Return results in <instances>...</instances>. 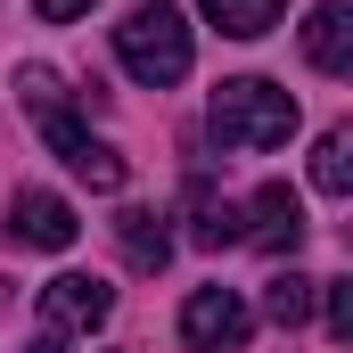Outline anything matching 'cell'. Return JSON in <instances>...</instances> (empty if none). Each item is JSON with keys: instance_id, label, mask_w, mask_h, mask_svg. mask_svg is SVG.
<instances>
[{"instance_id": "10", "label": "cell", "mask_w": 353, "mask_h": 353, "mask_svg": "<svg viewBox=\"0 0 353 353\" xmlns=\"http://www.w3.org/2000/svg\"><path fill=\"white\" fill-rule=\"evenodd\" d=\"M197 8H205V25L230 33V41H263L271 25H279V0H197Z\"/></svg>"}, {"instance_id": "12", "label": "cell", "mask_w": 353, "mask_h": 353, "mask_svg": "<svg viewBox=\"0 0 353 353\" xmlns=\"http://www.w3.org/2000/svg\"><path fill=\"white\" fill-rule=\"evenodd\" d=\"M263 312L279 321V329H304V312H312V279H304V271H279V279L263 288Z\"/></svg>"}, {"instance_id": "8", "label": "cell", "mask_w": 353, "mask_h": 353, "mask_svg": "<svg viewBox=\"0 0 353 353\" xmlns=\"http://www.w3.org/2000/svg\"><path fill=\"white\" fill-rule=\"evenodd\" d=\"M304 58H312L321 74H353V8L345 0H321V8L304 17Z\"/></svg>"}, {"instance_id": "14", "label": "cell", "mask_w": 353, "mask_h": 353, "mask_svg": "<svg viewBox=\"0 0 353 353\" xmlns=\"http://www.w3.org/2000/svg\"><path fill=\"white\" fill-rule=\"evenodd\" d=\"M321 312H329V337H353V279H312Z\"/></svg>"}, {"instance_id": "4", "label": "cell", "mask_w": 353, "mask_h": 353, "mask_svg": "<svg viewBox=\"0 0 353 353\" xmlns=\"http://www.w3.org/2000/svg\"><path fill=\"white\" fill-rule=\"evenodd\" d=\"M33 123H41L50 157H58V165H66L74 181H90V189H123V157H115V148H107L99 132H83V123H74L66 107H41Z\"/></svg>"}, {"instance_id": "16", "label": "cell", "mask_w": 353, "mask_h": 353, "mask_svg": "<svg viewBox=\"0 0 353 353\" xmlns=\"http://www.w3.org/2000/svg\"><path fill=\"white\" fill-rule=\"evenodd\" d=\"M25 353H66V337H58V329H41V337H33Z\"/></svg>"}, {"instance_id": "1", "label": "cell", "mask_w": 353, "mask_h": 353, "mask_svg": "<svg viewBox=\"0 0 353 353\" xmlns=\"http://www.w3.org/2000/svg\"><path fill=\"white\" fill-rule=\"evenodd\" d=\"M205 132L222 140V148H239V157H263V148H288V132H296V99L263 74H239V83L214 90V107H205Z\"/></svg>"}, {"instance_id": "3", "label": "cell", "mask_w": 353, "mask_h": 353, "mask_svg": "<svg viewBox=\"0 0 353 353\" xmlns=\"http://www.w3.org/2000/svg\"><path fill=\"white\" fill-rule=\"evenodd\" d=\"M255 337V312L239 304V288H197L181 304V345L189 353H239Z\"/></svg>"}, {"instance_id": "7", "label": "cell", "mask_w": 353, "mask_h": 353, "mask_svg": "<svg viewBox=\"0 0 353 353\" xmlns=\"http://www.w3.org/2000/svg\"><path fill=\"white\" fill-rule=\"evenodd\" d=\"M74 205L66 197H50V189H17V205H8V239H25V247H41V255H66L74 247Z\"/></svg>"}, {"instance_id": "6", "label": "cell", "mask_w": 353, "mask_h": 353, "mask_svg": "<svg viewBox=\"0 0 353 353\" xmlns=\"http://www.w3.org/2000/svg\"><path fill=\"white\" fill-rule=\"evenodd\" d=\"M239 239H255L263 255H296V247H304V197H296L288 181H263L255 205L239 214Z\"/></svg>"}, {"instance_id": "17", "label": "cell", "mask_w": 353, "mask_h": 353, "mask_svg": "<svg viewBox=\"0 0 353 353\" xmlns=\"http://www.w3.org/2000/svg\"><path fill=\"white\" fill-rule=\"evenodd\" d=\"M0 312H8V279H0Z\"/></svg>"}, {"instance_id": "5", "label": "cell", "mask_w": 353, "mask_h": 353, "mask_svg": "<svg viewBox=\"0 0 353 353\" xmlns=\"http://www.w3.org/2000/svg\"><path fill=\"white\" fill-rule=\"evenodd\" d=\"M107 312H115V288H107L99 271H58V279L41 288V321H50L58 337H90V329H107Z\"/></svg>"}, {"instance_id": "11", "label": "cell", "mask_w": 353, "mask_h": 353, "mask_svg": "<svg viewBox=\"0 0 353 353\" xmlns=\"http://www.w3.org/2000/svg\"><path fill=\"white\" fill-rule=\"evenodd\" d=\"M312 189L321 197H345L353 189V132H321L312 140Z\"/></svg>"}, {"instance_id": "2", "label": "cell", "mask_w": 353, "mask_h": 353, "mask_svg": "<svg viewBox=\"0 0 353 353\" xmlns=\"http://www.w3.org/2000/svg\"><path fill=\"white\" fill-rule=\"evenodd\" d=\"M115 58H123V74L148 90H173L189 74V58H197V41H189V17L165 8V0H140L123 25H115Z\"/></svg>"}, {"instance_id": "13", "label": "cell", "mask_w": 353, "mask_h": 353, "mask_svg": "<svg viewBox=\"0 0 353 353\" xmlns=\"http://www.w3.org/2000/svg\"><path fill=\"white\" fill-rule=\"evenodd\" d=\"M197 247H239V205H214V197H197V230H189Z\"/></svg>"}, {"instance_id": "9", "label": "cell", "mask_w": 353, "mask_h": 353, "mask_svg": "<svg viewBox=\"0 0 353 353\" xmlns=\"http://www.w3.org/2000/svg\"><path fill=\"white\" fill-rule=\"evenodd\" d=\"M115 239H123V263L132 271H165V255H173V230H165V214H148V205L115 214Z\"/></svg>"}, {"instance_id": "15", "label": "cell", "mask_w": 353, "mask_h": 353, "mask_svg": "<svg viewBox=\"0 0 353 353\" xmlns=\"http://www.w3.org/2000/svg\"><path fill=\"white\" fill-rule=\"evenodd\" d=\"M33 8H41V17H50V25H74V17H83L90 0H33Z\"/></svg>"}]
</instances>
